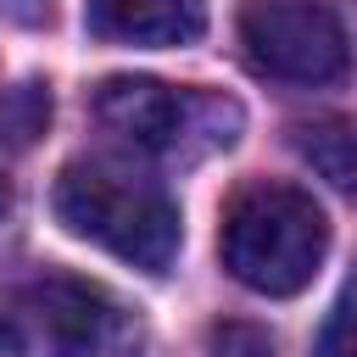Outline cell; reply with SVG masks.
Masks as SVG:
<instances>
[{"instance_id":"cell-1","label":"cell","mask_w":357,"mask_h":357,"mask_svg":"<svg viewBox=\"0 0 357 357\" xmlns=\"http://www.w3.org/2000/svg\"><path fill=\"white\" fill-rule=\"evenodd\" d=\"M56 223L145 273H167L178 257V206L167 201L162 184L134 178L106 162H73L56 178Z\"/></svg>"},{"instance_id":"cell-2","label":"cell","mask_w":357,"mask_h":357,"mask_svg":"<svg viewBox=\"0 0 357 357\" xmlns=\"http://www.w3.org/2000/svg\"><path fill=\"white\" fill-rule=\"evenodd\" d=\"M223 268L257 290V296H296L312 284L324 251H329V223L307 190L290 184H251L229 201L223 234H218Z\"/></svg>"},{"instance_id":"cell-3","label":"cell","mask_w":357,"mask_h":357,"mask_svg":"<svg viewBox=\"0 0 357 357\" xmlns=\"http://www.w3.org/2000/svg\"><path fill=\"white\" fill-rule=\"evenodd\" d=\"M95 117L128 151L156 162H195L240 139V106L212 89H173L156 78H106L95 89Z\"/></svg>"},{"instance_id":"cell-4","label":"cell","mask_w":357,"mask_h":357,"mask_svg":"<svg viewBox=\"0 0 357 357\" xmlns=\"http://www.w3.org/2000/svg\"><path fill=\"white\" fill-rule=\"evenodd\" d=\"M245 61L279 84H340L351 73V45L324 0H251L240 11Z\"/></svg>"},{"instance_id":"cell-5","label":"cell","mask_w":357,"mask_h":357,"mask_svg":"<svg viewBox=\"0 0 357 357\" xmlns=\"http://www.w3.org/2000/svg\"><path fill=\"white\" fill-rule=\"evenodd\" d=\"M28 312L50 346V357H100L123 324L112 296L73 273H45L39 284H28Z\"/></svg>"},{"instance_id":"cell-6","label":"cell","mask_w":357,"mask_h":357,"mask_svg":"<svg viewBox=\"0 0 357 357\" xmlns=\"http://www.w3.org/2000/svg\"><path fill=\"white\" fill-rule=\"evenodd\" d=\"M84 28L112 45H195L206 33V0H89Z\"/></svg>"},{"instance_id":"cell-7","label":"cell","mask_w":357,"mask_h":357,"mask_svg":"<svg viewBox=\"0 0 357 357\" xmlns=\"http://www.w3.org/2000/svg\"><path fill=\"white\" fill-rule=\"evenodd\" d=\"M296 151H301V162H307L329 190H340V195L357 206V117L301 123V128H296Z\"/></svg>"},{"instance_id":"cell-8","label":"cell","mask_w":357,"mask_h":357,"mask_svg":"<svg viewBox=\"0 0 357 357\" xmlns=\"http://www.w3.org/2000/svg\"><path fill=\"white\" fill-rule=\"evenodd\" d=\"M45 123H50V89L17 84V89L0 100V145L22 151V145H33V139L45 134Z\"/></svg>"},{"instance_id":"cell-9","label":"cell","mask_w":357,"mask_h":357,"mask_svg":"<svg viewBox=\"0 0 357 357\" xmlns=\"http://www.w3.org/2000/svg\"><path fill=\"white\" fill-rule=\"evenodd\" d=\"M312 357H357V268L346 273V284H340V296H335V307L318 329Z\"/></svg>"},{"instance_id":"cell-10","label":"cell","mask_w":357,"mask_h":357,"mask_svg":"<svg viewBox=\"0 0 357 357\" xmlns=\"http://www.w3.org/2000/svg\"><path fill=\"white\" fill-rule=\"evenodd\" d=\"M206 357H279V346H273V335H268V329L229 318V324H218V329H212Z\"/></svg>"},{"instance_id":"cell-11","label":"cell","mask_w":357,"mask_h":357,"mask_svg":"<svg viewBox=\"0 0 357 357\" xmlns=\"http://www.w3.org/2000/svg\"><path fill=\"white\" fill-rule=\"evenodd\" d=\"M0 357H28V346H22V329H17L11 318H0Z\"/></svg>"},{"instance_id":"cell-12","label":"cell","mask_w":357,"mask_h":357,"mask_svg":"<svg viewBox=\"0 0 357 357\" xmlns=\"http://www.w3.org/2000/svg\"><path fill=\"white\" fill-rule=\"evenodd\" d=\"M6 212H11V190L0 184V223H6Z\"/></svg>"}]
</instances>
